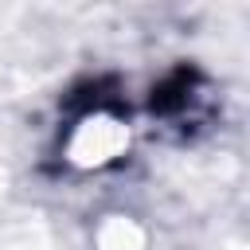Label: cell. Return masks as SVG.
<instances>
[{"instance_id":"obj_1","label":"cell","mask_w":250,"mask_h":250,"mask_svg":"<svg viewBox=\"0 0 250 250\" xmlns=\"http://www.w3.org/2000/svg\"><path fill=\"white\" fill-rule=\"evenodd\" d=\"M188 90H191V74L176 70V74H172L164 86H156V90H152V109H160V113L180 109V105L188 102Z\"/></svg>"}]
</instances>
